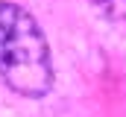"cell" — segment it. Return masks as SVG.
<instances>
[{
  "label": "cell",
  "mask_w": 126,
  "mask_h": 117,
  "mask_svg": "<svg viewBox=\"0 0 126 117\" xmlns=\"http://www.w3.org/2000/svg\"><path fill=\"white\" fill-rule=\"evenodd\" d=\"M0 79L21 97L41 100L53 85L47 38L27 9L0 3Z\"/></svg>",
  "instance_id": "6da1fadb"
},
{
  "label": "cell",
  "mask_w": 126,
  "mask_h": 117,
  "mask_svg": "<svg viewBox=\"0 0 126 117\" xmlns=\"http://www.w3.org/2000/svg\"><path fill=\"white\" fill-rule=\"evenodd\" d=\"M97 6H100L109 18H123L126 15V0H97Z\"/></svg>",
  "instance_id": "7a4b0ae2"
}]
</instances>
